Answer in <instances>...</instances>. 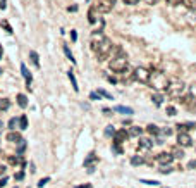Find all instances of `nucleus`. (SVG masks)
<instances>
[{
  "mask_svg": "<svg viewBox=\"0 0 196 188\" xmlns=\"http://www.w3.org/2000/svg\"><path fill=\"white\" fill-rule=\"evenodd\" d=\"M17 124H19V119L12 118L9 121V130H10V131H16V126H17Z\"/></svg>",
  "mask_w": 196,
  "mask_h": 188,
  "instance_id": "473e14b6",
  "label": "nucleus"
},
{
  "mask_svg": "<svg viewBox=\"0 0 196 188\" xmlns=\"http://www.w3.org/2000/svg\"><path fill=\"white\" fill-rule=\"evenodd\" d=\"M0 26H4V28H5V31H7L9 35H12V33H14V31H12V26H10L7 21H2V22H0Z\"/></svg>",
  "mask_w": 196,
  "mask_h": 188,
  "instance_id": "f704fd0d",
  "label": "nucleus"
},
{
  "mask_svg": "<svg viewBox=\"0 0 196 188\" xmlns=\"http://www.w3.org/2000/svg\"><path fill=\"white\" fill-rule=\"evenodd\" d=\"M0 9H7V0H0Z\"/></svg>",
  "mask_w": 196,
  "mask_h": 188,
  "instance_id": "09e8293b",
  "label": "nucleus"
},
{
  "mask_svg": "<svg viewBox=\"0 0 196 188\" xmlns=\"http://www.w3.org/2000/svg\"><path fill=\"white\" fill-rule=\"evenodd\" d=\"M19 128H21V130H26L28 128V116L26 114H22L21 118H19Z\"/></svg>",
  "mask_w": 196,
  "mask_h": 188,
  "instance_id": "c85d7f7f",
  "label": "nucleus"
},
{
  "mask_svg": "<svg viewBox=\"0 0 196 188\" xmlns=\"http://www.w3.org/2000/svg\"><path fill=\"white\" fill-rule=\"evenodd\" d=\"M10 100L9 98H0V110H9Z\"/></svg>",
  "mask_w": 196,
  "mask_h": 188,
  "instance_id": "cd10ccee",
  "label": "nucleus"
},
{
  "mask_svg": "<svg viewBox=\"0 0 196 188\" xmlns=\"http://www.w3.org/2000/svg\"><path fill=\"white\" fill-rule=\"evenodd\" d=\"M146 131L150 133V135H153V136H157V135H160V130H158V126H155V124H148L146 126Z\"/></svg>",
  "mask_w": 196,
  "mask_h": 188,
  "instance_id": "412c9836",
  "label": "nucleus"
},
{
  "mask_svg": "<svg viewBox=\"0 0 196 188\" xmlns=\"http://www.w3.org/2000/svg\"><path fill=\"white\" fill-rule=\"evenodd\" d=\"M160 131L163 133L165 136H170V135H172V128H163V130H160Z\"/></svg>",
  "mask_w": 196,
  "mask_h": 188,
  "instance_id": "79ce46f5",
  "label": "nucleus"
},
{
  "mask_svg": "<svg viewBox=\"0 0 196 188\" xmlns=\"http://www.w3.org/2000/svg\"><path fill=\"white\" fill-rule=\"evenodd\" d=\"M184 90H186V86H184L183 81H170L165 92L169 93V97H172V98H179V97H183Z\"/></svg>",
  "mask_w": 196,
  "mask_h": 188,
  "instance_id": "20e7f679",
  "label": "nucleus"
},
{
  "mask_svg": "<svg viewBox=\"0 0 196 188\" xmlns=\"http://www.w3.org/2000/svg\"><path fill=\"white\" fill-rule=\"evenodd\" d=\"M153 147V142L148 140V138H140V145H138V149L140 150H150Z\"/></svg>",
  "mask_w": 196,
  "mask_h": 188,
  "instance_id": "4468645a",
  "label": "nucleus"
},
{
  "mask_svg": "<svg viewBox=\"0 0 196 188\" xmlns=\"http://www.w3.org/2000/svg\"><path fill=\"white\" fill-rule=\"evenodd\" d=\"M0 74H2V69H0Z\"/></svg>",
  "mask_w": 196,
  "mask_h": 188,
  "instance_id": "bf43d9fd",
  "label": "nucleus"
},
{
  "mask_svg": "<svg viewBox=\"0 0 196 188\" xmlns=\"http://www.w3.org/2000/svg\"><path fill=\"white\" fill-rule=\"evenodd\" d=\"M187 169H196V161H194V159L187 162Z\"/></svg>",
  "mask_w": 196,
  "mask_h": 188,
  "instance_id": "c03bdc74",
  "label": "nucleus"
},
{
  "mask_svg": "<svg viewBox=\"0 0 196 188\" xmlns=\"http://www.w3.org/2000/svg\"><path fill=\"white\" fill-rule=\"evenodd\" d=\"M0 176H2V178L5 176V166H0Z\"/></svg>",
  "mask_w": 196,
  "mask_h": 188,
  "instance_id": "603ef678",
  "label": "nucleus"
},
{
  "mask_svg": "<svg viewBox=\"0 0 196 188\" xmlns=\"http://www.w3.org/2000/svg\"><path fill=\"white\" fill-rule=\"evenodd\" d=\"M141 133H143V130H141V128H138V126H131V128H129V131H127V135H129V136H140Z\"/></svg>",
  "mask_w": 196,
  "mask_h": 188,
  "instance_id": "4be33fe9",
  "label": "nucleus"
},
{
  "mask_svg": "<svg viewBox=\"0 0 196 188\" xmlns=\"http://www.w3.org/2000/svg\"><path fill=\"white\" fill-rule=\"evenodd\" d=\"M64 54L67 55V59H69L72 64H76V59H74V55H72V52L69 50V47H67V45H64Z\"/></svg>",
  "mask_w": 196,
  "mask_h": 188,
  "instance_id": "c756f323",
  "label": "nucleus"
},
{
  "mask_svg": "<svg viewBox=\"0 0 196 188\" xmlns=\"http://www.w3.org/2000/svg\"><path fill=\"white\" fill-rule=\"evenodd\" d=\"M26 147H28V143H26V140L22 138V140L19 142V143H17V149H16V152H17V155H21V154L24 152V150H26Z\"/></svg>",
  "mask_w": 196,
  "mask_h": 188,
  "instance_id": "393cba45",
  "label": "nucleus"
},
{
  "mask_svg": "<svg viewBox=\"0 0 196 188\" xmlns=\"http://www.w3.org/2000/svg\"><path fill=\"white\" fill-rule=\"evenodd\" d=\"M124 4H127V5H136V4H140V0H124Z\"/></svg>",
  "mask_w": 196,
  "mask_h": 188,
  "instance_id": "a18cd8bd",
  "label": "nucleus"
},
{
  "mask_svg": "<svg viewBox=\"0 0 196 188\" xmlns=\"http://www.w3.org/2000/svg\"><path fill=\"white\" fill-rule=\"evenodd\" d=\"M169 78H167L162 71H153L152 73V78H150V85H152V88H155V90H158V92H163V90H167V86H169Z\"/></svg>",
  "mask_w": 196,
  "mask_h": 188,
  "instance_id": "f03ea898",
  "label": "nucleus"
},
{
  "mask_svg": "<svg viewBox=\"0 0 196 188\" xmlns=\"http://www.w3.org/2000/svg\"><path fill=\"white\" fill-rule=\"evenodd\" d=\"M107 79H109L110 83H117V79H115V78H112V76H109V78H107Z\"/></svg>",
  "mask_w": 196,
  "mask_h": 188,
  "instance_id": "864d4df0",
  "label": "nucleus"
},
{
  "mask_svg": "<svg viewBox=\"0 0 196 188\" xmlns=\"http://www.w3.org/2000/svg\"><path fill=\"white\" fill-rule=\"evenodd\" d=\"M5 185H7V176H4V178H0V188H4Z\"/></svg>",
  "mask_w": 196,
  "mask_h": 188,
  "instance_id": "de8ad7c7",
  "label": "nucleus"
},
{
  "mask_svg": "<svg viewBox=\"0 0 196 188\" xmlns=\"http://www.w3.org/2000/svg\"><path fill=\"white\" fill-rule=\"evenodd\" d=\"M14 178L17 179V181H21V179H24V171H19V173H16V174H14Z\"/></svg>",
  "mask_w": 196,
  "mask_h": 188,
  "instance_id": "4c0bfd02",
  "label": "nucleus"
},
{
  "mask_svg": "<svg viewBox=\"0 0 196 188\" xmlns=\"http://www.w3.org/2000/svg\"><path fill=\"white\" fill-rule=\"evenodd\" d=\"M162 173V174H169V173H172V167L170 166H162V169H158Z\"/></svg>",
  "mask_w": 196,
  "mask_h": 188,
  "instance_id": "e433bc0d",
  "label": "nucleus"
},
{
  "mask_svg": "<svg viewBox=\"0 0 196 188\" xmlns=\"http://www.w3.org/2000/svg\"><path fill=\"white\" fill-rule=\"evenodd\" d=\"M96 93H98L100 97H105V98H109V100H113V97L110 95L107 90H103V88H98V92H96Z\"/></svg>",
  "mask_w": 196,
  "mask_h": 188,
  "instance_id": "2f4dec72",
  "label": "nucleus"
},
{
  "mask_svg": "<svg viewBox=\"0 0 196 188\" xmlns=\"http://www.w3.org/2000/svg\"><path fill=\"white\" fill-rule=\"evenodd\" d=\"M127 66H129V62H127L126 55H117L109 62L110 71H113V73H124V71L127 69Z\"/></svg>",
  "mask_w": 196,
  "mask_h": 188,
  "instance_id": "7ed1b4c3",
  "label": "nucleus"
},
{
  "mask_svg": "<svg viewBox=\"0 0 196 188\" xmlns=\"http://www.w3.org/2000/svg\"><path fill=\"white\" fill-rule=\"evenodd\" d=\"M189 93H191L193 98H196V83H193V85H191V88H189Z\"/></svg>",
  "mask_w": 196,
  "mask_h": 188,
  "instance_id": "58836bf2",
  "label": "nucleus"
},
{
  "mask_svg": "<svg viewBox=\"0 0 196 188\" xmlns=\"http://www.w3.org/2000/svg\"><path fill=\"white\" fill-rule=\"evenodd\" d=\"M103 38H105V36H103V33H102V31H98V33H93V35H91V47L98 45Z\"/></svg>",
  "mask_w": 196,
  "mask_h": 188,
  "instance_id": "dca6fc26",
  "label": "nucleus"
},
{
  "mask_svg": "<svg viewBox=\"0 0 196 188\" xmlns=\"http://www.w3.org/2000/svg\"><path fill=\"white\" fill-rule=\"evenodd\" d=\"M152 100H153V104L157 105V107H160V105L163 104V95H162V93H155V95L152 97Z\"/></svg>",
  "mask_w": 196,
  "mask_h": 188,
  "instance_id": "aec40b11",
  "label": "nucleus"
},
{
  "mask_svg": "<svg viewBox=\"0 0 196 188\" xmlns=\"http://www.w3.org/2000/svg\"><path fill=\"white\" fill-rule=\"evenodd\" d=\"M109 2H115V0H109Z\"/></svg>",
  "mask_w": 196,
  "mask_h": 188,
  "instance_id": "13d9d810",
  "label": "nucleus"
},
{
  "mask_svg": "<svg viewBox=\"0 0 196 188\" xmlns=\"http://www.w3.org/2000/svg\"><path fill=\"white\" fill-rule=\"evenodd\" d=\"M183 5L189 10H196V0H183Z\"/></svg>",
  "mask_w": 196,
  "mask_h": 188,
  "instance_id": "b1692460",
  "label": "nucleus"
},
{
  "mask_svg": "<svg viewBox=\"0 0 196 188\" xmlns=\"http://www.w3.org/2000/svg\"><path fill=\"white\" fill-rule=\"evenodd\" d=\"M127 136H129V135H127L126 130H119V131H115V135H113V143H115V145L124 143Z\"/></svg>",
  "mask_w": 196,
  "mask_h": 188,
  "instance_id": "1a4fd4ad",
  "label": "nucleus"
},
{
  "mask_svg": "<svg viewBox=\"0 0 196 188\" xmlns=\"http://www.w3.org/2000/svg\"><path fill=\"white\" fill-rule=\"evenodd\" d=\"M170 154H172V157H174V159H183V157H184V152H183V149H179V147H174Z\"/></svg>",
  "mask_w": 196,
  "mask_h": 188,
  "instance_id": "5701e85b",
  "label": "nucleus"
},
{
  "mask_svg": "<svg viewBox=\"0 0 196 188\" xmlns=\"http://www.w3.org/2000/svg\"><path fill=\"white\" fill-rule=\"evenodd\" d=\"M21 74H22V78H24V81H26L28 88H29L31 81H33V76H31V73H29V71H28L26 64H21Z\"/></svg>",
  "mask_w": 196,
  "mask_h": 188,
  "instance_id": "f8f14e48",
  "label": "nucleus"
},
{
  "mask_svg": "<svg viewBox=\"0 0 196 188\" xmlns=\"http://www.w3.org/2000/svg\"><path fill=\"white\" fill-rule=\"evenodd\" d=\"M177 143H179V147H191L193 138L187 135V133H179L177 135Z\"/></svg>",
  "mask_w": 196,
  "mask_h": 188,
  "instance_id": "0eeeda50",
  "label": "nucleus"
},
{
  "mask_svg": "<svg viewBox=\"0 0 196 188\" xmlns=\"http://www.w3.org/2000/svg\"><path fill=\"white\" fill-rule=\"evenodd\" d=\"M113 4L115 2H109V0H102V2H98V4L95 5V9L98 10V12H110L112 10V7H113Z\"/></svg>",
  "mask_w": 196,
  "mask_h": 188,
  "instance_id": "423d86ee",
  "label": "nucleus"
},
{
  "mask_svg": "<svg viewBox=\"0 0 196 188\" xmlns=\"http://www.w3.org/2000/svg\"><path fill=\"white\" fill-rule=\"evenodd\" d=\"M96 161H98V155H96L95 152H91L86 159H84V167H93Z\"/></svg>",
  "mask_w": 196,
  "mask_h": 188,
  "instance_id": "ddd939ff",
  "label": "nucleus"
},
{
  "mask_svg": "<svg viewBox=\"0 0 196 188\" xmlns=\"http://www.w3.org/2000/svg\"><path fill=\"white\" fill-rule=\"evenodd\" d=\"M174 161V157H172V154L170 152H162L157 155V162H160L162 166H170V162Z\"/></svg>",
  "mask_w": 196,
  "mask_h": 188,
  "instance_id": "6e6552de",
  "label": "nucleus"
},
{
  "mask_svg": "<svg viewBox=\"0 0 196 188\" xmlns=\"http://www.w3.org/2000/svg\"><path fill=\"white\" fill-rule=\"evenodd\" d=\"M175 128H177L179 133H187L189 130H194L196 128V122H179Z\"/></svg>",
  "mask_w": 196,
  "mask_h": 188,
  "instance_id": "9d476101",
  "label": "nucleus"
},
{
  "mask_svg": "<svg viewBox=\"0 0 196 188\" xmlns=\"http://www.w3.org/2000/svg\"><path fill=\"white\" fill-rule=\"evenodd\" d=\"M90 100H100V95H98L96 92H91L90 93Z\"/></svg>",
  "mask_w": 196,
  "mask_h": 188,
  "instance_id": "a19ab883",
  "label": "nucleus"
},
{
  "mask_svg": "<svg viewBox=\"0 0 196 188\" xmlns=\"http://www.w3.org/2000/svg\"><path fill=\"white\" fill-rule=\"evenodd\" d=\"M144 162L143 157H140V155H134V157H131V166H141Z\"/></svg>",
  "mask_w": 196,
  "mask_h": 188,
  "instance_id": "bb28decb",
  "label": "nucleus"
},
{
  "mask_svg": "<svg viewBox=\"0 0 196 188\" xmlns=\"http://www.w3.org/2000/svg\"><path fill=\"white\" fill-rule=\"evenodd\" d=\"M76 188H91V185H81V186H76Z\"/></svg>",
  "mask_w": 196,
  "mask_h": 188,
  "instance_id": "5fc2aeb1",
  "label": "nucleus"
},
{
  "mask_svg": "<svg viewBox=\"0 0 196 188\" xmlns=\"http://www.w3.org/2000/svg\"><path fill=\"white\" fill-rule=\"evenodd\" d=\"M113 110H115V112H121V114H126V116H133V114H134V110L131 109V107H126V105H115Z\"/></svg>",
  "mask_w": 196,
  "mask_h": 188,
  "instance_id": "2eb2a0df",
  "label": "nucleus"
},
{
  "mask_svg": "<svg viewBox=\"0 0 196 188\" xmlns=\"http://www.w3.org/2000/svg\"><path fill=\"white\" fill-rule=\"evenodd\" d=\"M133 78H134L136 81H140V83L146 85V83H150L152 73H150V69H146V67L140 66V67H136V69L133 71Z\"/></svg>",
  "mask_w": 196,
  "mask_h": 188,
  "instance_id": "39448f33",
  "label": "nucleus"
},
{
  "mask_svg": "<svg viewBox=\"0 0 196 188\" xmlns=\"http://www.w3.org/2000/svg\"><path fill=\"white\" fill-rule=\"evenodd\" d=\"M67 10H69V12H76V10H78V5H71V7H67Z\"/></svg>",
  "mask_w": 196,
  "mask_h": 188,
  "instance_id": "3c124183",
  "label": "nucleus"
},
{
  "mask_svg": "<svg viewBox=\"0 0 196 188\" xmlns=\"http://www.w3.org/2000/svg\"><path fill=\"white\" fill-rule=\"evenodd\" d=\"M2 128H4V122H2V119H0V133H2Z\"/></svg>",
  "mask_w": 196,
  "mask_h": 188,
  "instance_id": "6e6d98bb",
  "label": "nucleus"
},
{
  "mask_svg": "<svg viewBox=\"0 0 196 188\" xmlns=\"http://www.w3.org/2000/svg\"><path fill=\"white\" fill-rule=\"evenodd\" d=\"M0 59H2V48H0Z\"/></svg>",
  "mask_w": 196,
  "mask_h": 188,
  "instance_id": "4d7b16f0",
  "label": "nucleus"
},
{
  "mask_svg": "<svg viewBox=\"0 0 196 188\" xmlns=\"http://www.w3.org/2000/svg\"><path fill=\"white\" fill-rule=\"evenodd\" d=\"M112 150H113V152H115V154H122V149H121V145H115V143H113V145H112Z\"/></svg>",
  "mask_w": 196,
  "mask_h": 188,
  "instance_id": "37998d69",
  "label": "nucleus"
},
{
  "mask_svg": "<svg viewBox=\"0 0 196 188\" xmlns=\"http://www.w3.org/2000/svg\"><path fill=\"white\" fill-rule=\"evenodd\" d=\"M140 181L144 185H150V186H158L160 185V181H155V179H140Z\"/></svg>",
  "mask_w": 196,
  "mask_h": 188,
  "instance_id": "72a5a7b5",
  "label": "nucleus"
},
{
  "mask_svg": "<svg viewBox=\"0 0 196 188\" xmlns=\"http://www.w3.org/2000/svg\"><path fill=\"white\" fill-rule=\"evenodd\" d=\"M177 114V109H175L174 105H169L167 107V116H175Z\"/></svg>",
  "mask_w": 196,
  "mask_h": 188,
  "instance_id": "c9c22d12",
  "label": "nucleus"
},
{
  "mask_svg": "<svg viewBox=\"0 0 196 188\" xmlns=\"http://www.w3.org/2000/svg\"><path fill=\"white\" fill-rule=\"evenodd\" d=\"M144 2H146L148 5H155V4H158L160 0H144Z\"/></svg>",
  "mask_w": 196,
  "mask_h": 188,
  "instance_id": "8fccbe9b",
  "label": "nucleus"
},
{
  "mask_svg": "<svg viewBox=\"0 0 196 188\" xmlns=\"http://www.w3.org/2000/svg\"><path fill=\"white\" fill-rule=\"evenodd\" d=\"M95 12H96L95 7H91V9H90V12H88V21H90V24H95V22H96V16H95Z\"/></svg>",
  "mask_w": 196,
  "mask_h": 188,
  "instance_id": "a878e982",
  "label": "nucleus"
},
{
  "mask_svg": "<svg viewBox=\"0 0 196 188\" xmlns=\"http://www.w3.org/2000/svg\"><path fill=\"white\" fill-rule=\"evenodd\" d=\"M103 135H105V136H109V138H110V136H113V135H115V128H113L112 124H109V126L105 128Z\"/></svg>",
  "mask_w": 196,
  "mask_h": 188,
  "instance_id": "7c9ffc66",
  "label": "nucleus"
},
{
  "mask_svg": "<svg viewBox=\"0 0 196 188\" xmlns=\"http://www.w3.org/2000/svg\"><path fill=\"white\" fill-rule=\"evenodd\" d=\"M112 48H113L112 42H110L109 38H103L98 45L91 47V50L96 54V59H98V61L102 62V61H105V59H107V57H109L110 54H112Z\"/></svg>",
  "mask_w": 196,
  "mask_h": 188,
  "instance_id": "f257e3e1",
  "label": "nucleus"
},
{
  "mask_svg": "<svg viewBox=\"0 0 196 188\" xmlns=\"http://www.w3.org/2000/svg\"><path fill=\"white\" fill-rule=\"evenodd\" d=\"M67 78L71 79V85H72V90H74V92H79V86H78V79H76V76H74V73H72V71H69V73H67Z\"/></svg>",
  "mask_w": 196,
  "mask_h": 188,
  "instance_id": "f3484780",
  "label": "nucleus"
},
{
  "mask_svg": "<svg viewBox=\"0 0 196 188\" xmlns=\"http://www.w3.org/2000/svg\"><path fill=\"white\" fill-rule=\"evenodd\" d=\"M29 59H31V62H33V66L40 67V55H38V52L31 50V52H29Z\"/></svg>",
  "mask_w": 196,
  "mask_h": 188,
  "instance_id": "6ab92c4d",
  "label": "nucleus"
},
{
  "mask_svg": "<svg viewBox=\"0 0 196 188\" xmlns=\"http://www.w3.org/2000/svg\"><path fill=\"white\" fill-rule=\"evenodd\" d=\"M71 40H72V42H76V40H78V33H76L74 30H71Z\"/></svg>",
  "mask_w": 196,
  "mask_h": 188,
  "instance_id": "49530a36",
  "label": "nucleus"
},
{
  "mask_svg": "<svg viewBox=\"0 0 196 188\" xmlns=\"http://www.w3.org/2000/svg\"><path fill=\"white\" fill-rule=\"evenodd\" d=\"M17 105H19V107H22V109H26V107H28V97L24 95V93H19V95H17Z\"/></svg>",
  "mask_w": 196,
  "mask_h": 188,
  "instance_id": "a211bd4d",
  "label": "nucleus"
},
{
  "mask_svg": "<svg viewBox=\"0 0 196 188\" xmlns=\"http://www.w3.org/2000/svg\"><path fill=\"white\" fill-rule=\"evenodd\" d=\"M48 181H50V178H43V179H40V181H38V186H40V188H43L45 185L48 183Z\"/></svg>",
  "mask_w": 196,
  "mask_h": 188,
  "instance_id": "ea45409f",
  "label": "nucleus"
},
{
  "mask_svg": "<svg viewBox=\"0 0 196 188\" xmlns=\"http://www.w3.org/2000/svg\"><path fill=\"white\" fill-rule=\"evenodd\" d=\"M5 140L10 142V143H16V145H17L19 142L22 140V136L19 135L17 131H9V133H7V136H5Z\"/></svg>",
  "mask_w": 196,
  "mask_h": 188,
  "instance_id": "9b49d317",
  "label": "nucleus"
}]
</instances>
